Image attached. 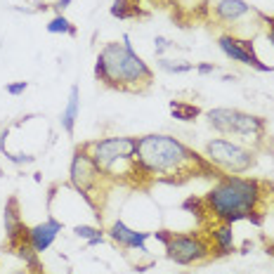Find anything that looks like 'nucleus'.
<instances>
[{
  "instance_id": "obj_1",
  "label": "nucleus",
  "mask_w": 274,
  "mask_h": 274,
  "mask_svg": "<svg viewBox=\"0 0 274 274\" xmlns=\"http://www.w3.org/2000/svg\"><path fill=\"white\" fill-rule=\"evenodd\" d=\"M137 170L140 178L147 182H170V185H182L189 178H213L218 180L220 173L206 156L189 149L185 142H180L173 135H142L137 137L135 151Z\"/></svg>"
},
{
  "instance_id": "obj_2",
  "label": "nucleus",
  "mask_w": 274,
  "mask_h": 274,
  "mask_svg": "<svg viewBox=\"0 0 274 274\" xmlns=\"http://www.w3.org/2000/svg\"><path fill=\"white\" fill-rule=\"evenodd\" d=\"M262 196L265 189L260 180L244 175H220L203 201L208 208V218L225 225H236L241 220H248L251 213L260 211Z\"/></svg>"
},
{
  "instance_id": "obj_3",
  "label": "nucleus",
  "mask_w": 274,
  "mask_h": 274,
  "mask_svg": "<svg viewBox=\"0 0 274 274\" xmlns=\"http://www.w3.org/2000/svg\"><path fill=\"white\" fill-rule=\"evenodd\" d=\"M97 59L104 66L102 85L121 92H144L154 81V71L142 57L135 52L130 43V36L123 33L121 43H107Z\"/></svg>"
},
{
  "instance_id": "obj_4",
  "label": "nucleus",
  "mask_w": 274,
  "mask_h": 274,
  "mask_svg": "<svg viewBox=\"0 0 274 274\" xmlns=\"http://www.w3.org/2000/svg\"><path fill=\"white\" fill-rule=\"evenodd\" d=\"M85 149H88L95 165L104 173L107 180H114V182H118V180L142 182L135 161L137 137L130 135L104 137V140H95V142H85Z\"/></svg>"
},
{
  "instance_id": "obj_5",
  "label": "nucleus",
  "mask_w": 274,
  "mask_h": 274,
  "mask_svg": "<svg viewBox=\"0 0 274 274\" xmlns=\"http://www.w3.org/2000/svg\"><path fill=\"white\" fill-rule=\"evenodd\" d=\"M206 121L220 135H234L248 144H260L267 137V121L265 118L241 109H232V107H215V109L206 111Z\"/></svg>"
},
{
  "instance_id": "obj_6",
  "label": "nucleus",
  "mask_w": 274,
  "mask_h": 274,
  "mask_svg": "<svg viewBox=\"0 0 274 274\" xmlns=\"http://www.w3.org/2000/svg\"><path fill=\"white\" fill-rule=\"evenodd\" d=\"M203 156L225 175H244L258 163L255 149L241 142H234V140H225V137L208 140L203 147Z\"/></svg>"
},
{
  "instance_id": "obj_7",
  "label": "nucleus",
  "mask_w": 274,
  "mask_h": 274,
  "mask_svg": "<svg viewBox=\"0 0 274 274\" xmlns=\"http://www.w3.org/2000/svg\"><path fill=\"white\" fill-rule=\"evenodd\" d=\"M104 180H107L104 173L95 165L92 156L85 149V144L76 147L74 156H71V163H68V182H71V187L81 194L83 199L88 201V206L92 211H97V203L92 199V194L97 192V187L102 185Z\"/></svg>"
},
{
  "instance_id": "obj_8",
  "label": "nucleus",
  "mask_w": 274,
  "mask_h": 274,
  "mask_svg": "<svg viewBox=\"0 0 274 274\" xmlns=\"http://www.w3.org/2000/svg\"><path fill=\"white\" fill-rule=\"evenodd\" d=\"M163 248H165V258L173 260L175 265H180V267L199 265V262H206L213 255L211 239H208V234H201V232H185V234L173 232L170 241Z\"/></svg>"
},
{
  "instance_id": "obj_9",
  "label": "nucleus",
  "mask_w": 274,
  "mask_h": 274,
  "mask_svg": "<svg viewBox=\"0 0 274 274\" xmlns=\"http://www.w3.org/2000/svg\"><path fill=\"white\" fill-rule=\"evenodd\" d=\"M218 48L220 52L227 57V59H232L236 64H244V66H251L255 71H260V74H272L274 68L269 64H265L260 57L255 55V52H248L244 45H241V38L234 33H222L218 38Z\"/></svg>"
},
{
  "instance_id": "obj_10",
  "label": "nucleus",
  "mask_w": 274,
  "mask_h": 274,
  "mask_svg": "<svg viewBox=\"0 0 274 274\" xmlns=\"http://www.w3.org/2000/svg\"><path fill=\"white\" fill-rule=\"evenodd\" d=\"M3 225H5V248L7 253H14V248L19 246L21 241H26L28 234V225L21 220L19 213V199L17 196H10L5 203V211H3Z\"/></svg>"
},
{
  "instance_id": "obj_11",
  "label": "nucleus",
  "mask_w": 274,
  "mask_h": 274,
  "mask_svg": "<svg viewBox=\"0 0 274 274\" xmlns=\"http://www.w3.org/2000/svg\"><path fill=\"white\" fill-rule=\"evenodd\" d=\"M109 239L116 246L125 248V251H137V253H147V239H151V232H140L132 229L123 222V220H114L111 227L107 229Z\"/></svg>"
},
{
  "instance_id": "obj_12",
  "label": "nucleus",
  "mask_w": 274,
  "mask_h": 274,
  "mask_svg": "<svg viewBox=\"0 0 274 274\" xmlns=\"http://www.w3.org/2000/svg\"><path fill=\"white\" fill-rule=\"evenodd\" d=\"M62 229H64V222H62V220H57L55 215H48V220H45V222L28 227L26 241L31 244V248H33L36 253L43 255L50 246H52V244H55L57 234L62 232Z\"/></svg>"
},
{
  "instance_id": "obj_13",
  "label": "nucleus",
  "mask_w": 274,
  "mask_h": 274,
  "mask_svg": "<svg viewBox=\"0 0 274 274\" xmlns=\"http://www.w3.org/2000/svg\"><path fill=\"white\" fill-rule=\"evenodd\" d=\"M213 14L222 24H236V21L255 14V10L248 5L246 0H218L213 5Z\"/></svg>"
},
{
  "instance_id": "obj_14",
  "label": "nucleus",
  "mask_w": 274,
  "mask_h": 274,
  "mask_svg": "<svg viewBox=\"0 0 274 274\" xmlns=\"http://www.w3.org/2000/svg\"><path fill=\"white\" fill-rule=\"evenodd\" d=\"M208 239H211V248H213V258H225V255L234 253V232L232 225L218 222L208 229Z\"/></svg>"
},
{
  "instance_id": "obj_15",
  "label": "nucleus",
  "mask_w": 274,
  "mask_h": 274,
  "mask_svg": "<svg viewBox=\"0 0 274 274\" xmlns=\"http://www.w3.org/2000/svg\"><path fill=\"white\" fill-rule=\"evenodd\" d=\"M81 116V88L78 85H71L68 88V99H66V107L62 109V116H59V125L62 130L66 132L68 137L76 132V121Z\"/></svg>"
},
{
  "instance_id": "obj_16",
  "label": "nucleus",
  "mask_w": 274,
  "mask_h": 274,
  "mask_svg": "<svg viewBox=\"0 0 274 274\" xmlns=\"http://www.w3.org/2000/svg\"><path fill=\"white\" fill-rule=\"evenodd\" d=\"M168 107H170L173 118H175V121H182V123H192V121H196V118L201 116V107L182 102V99H170Z\"/></svg>"
},
{
  "instance_id": "obj_17",
  "label": "nucleus",
  "mask_w": 274,
  "mask_h": 274,
  "mask_svg": "<svg viewBox=\"0 0 274 274\" xmlns=\"http://www.w3.org/2000/svg\"><path fill=\"white\" fill-rule=\"evenodd\" d=\"M14 255H19L21 262H24V267H28L33 274H43L41 255H38L33 248H31V244H28V241H21L19 246L14 248Z\"/></svg>"
},
{
  "instance_id": "obj_18",
  "label": "nucleus",
  "mask_w": 274,
  "mask_h": 274,
  "mask_svg": "<svg viewBox=\"0 0 274 274\" xmlns=\"http://www.w3.org/2000/svg\"><path fill=\"white\" fill-rule=\"evenodd\" d=\"M48 33H52V36H59V33L62 36H76L78 33V28H76L64 14H55V17L48 21Z\"/></svg>"
},
{
  "instance_id": "obj_19",
  "label": "nucleus",
  "mask_w": 274,
  "mask_h": 274,
  "mask_svg": "<svg viewBox=\"0 0 274 274\" xmlns=\"http://www.w3.org/2000/svg\"><path fill=\"white\" fill-rule=\"evenodd\" d=\"M111 17H116V19H130V17H137L140 10H137L135 3L130 0H114V5L109 7Z\"/></svg>"
},
{
  "instance_id": "obj_20",
  "label": "nucleus",
  "mask_w": 274,
  "mask_h": 274,
  "mask_svg": "<svg viewBox=\"0 0 274 274\" xmlns=\"http://www.w3.org/2000/svg\"><path fill=\"white\" fill-rule=\"evenodd\" d=\"M156 66L161 68V71H165V74H189V71L194 68V64H189V62H175V59L158 57Z\"/></svg>"
},
{
  "instance_id": "obj_21",
  "label": "nucleus",
  "mask_w": 274,
  "mask_h": 274,
  "mask_svg": "<svg viewBox=\"0 0 274 274\" xmlns=\"http://www.w3.org/2000/svg\"><path fill=\"white\" fill-rule=\"evenodd\" d=\"M182 208H185L187 213L196 215L199 220H206V218H208V208H206L203 196H187V199L182 201Z\"/></svg>"
},
{
  "instance_id": "obj_22",
  "label": "nucleus",
  "mask_w": 274,
  "mask_h": 274,
  "mask_svg": "<svg viewBox=\"0 0 274 274\" xmlns=\"http://www.w3.org/2000/svg\"><path fill=\"white\" fill-rule=\"evenodd\" d=\"M74 234L78 236V239H92V236H97V234H104L102 227H95V225H76L74 227Z\"/></svg>"
},
{
  "instance_id": "obj_23",
  "label": "nucleus",
  "mask_w": 274,
  "mask_h": 274,
  "mask_svg": "<svg viewBox=\"0 0 274 274\" xmlns=\"http://www.w3.org/2000/svg\"><path fill=\"white\" fill-rule=\"evenodd\" d=\"M26 90H28V83L26 81H14V83H7V85H5V92H7V95H12V97L24 95Z\"/></svg>"
},
{
  "instance_id": "obj_24",
  "label": "nucleus",
  "mask_w": 274,
  "mask_h": 274,
  "mask_svg": "<svg viewBox=\"0 0 274 274\" xmlns=\"http://www.w3.org/2000/svg\"><path fill=\"white\" fill-rule=\"evenodd\" d=\"M170 48H173V43L168 38H163V36H156L154 38V52H156V57H163V52Z\"/></svg>"
},
{
  "instance_id": "obj_25",
  "label": "nucleus",
  "mask_w": 274,
  "mask_h": 274,
  "mask_svg": "<svg viewBox=\"0 0 274 274\" xmlns=\"http://www.w3.org/2000/svg\"><path fill=\"white\" fill-rule=\"evenodd\" d=\"M215 71H218V66H215V64H211V62L196 64V74H199V76H211V74H215Z\"/></svg>"
},
{
  "instance_id": "obj_26",
  "label": "nucleus",
  "mask_w": 274,
  "mask_h": 274,
  "mask_svg": "<svg viewBox=\"0 0 274 274\" xmlns=\"http://www.w3.org/2000/svg\"><path fill=\"white\" fill-rule=\"evenodd\" d=\"M170 236H173V232L170 229H156V232H151V239H156V241H161V244H168L170 241Z\"/></svg>"
},
{
  "instance_id": "obj_27",
  "label": "nucleus",
  "mask_w": 274,
  "mask_h": 274,
  "mask_svg": "<svg viewBox=\"0 0 274 274\" xmlns=\"http://www.w3.org/2000/svg\"><path fill=\"white\" fill-rule=\"evenodd\" d=\"M71 3H74V0H57V3H55L52 7H55V12H57V14H62L64 10H66V7L71 5Z\"/></svg>"
},
{
  "instance_id": "obj_28",
  "label": "nucleus",
  "mask_w": 274,
  "mask_h": 274,
  "mask_svg": "<svg viewBox=\"0 0 274 274\" xmlns=\"http://www.w3.org/2000/svg\"><path fill=\"white\" fill-rule=\"evenodd\" d=\"M88 244V248H95V246H99V244H104V234H97V236H92V239H88L85 241Z\"/></svg>"
},
{
  "instance_id": "obj_29",
  "label": "nucleus",
  "mask_w": 274,
  "mask_h": 274,
  "mask_svg": "<svg viewBox=\"0 0 274 274\" xmlns=\"http://www.w3.org/2000/svg\"><path fill=\"white\" fill-rule=\"evenodd\" d=\"M267 41H269V45L274 48V26H269V31H267Z\"/></svg>"
},
{
  "instance_id": "obj_30",
  "label": "nucleus",
  "mask_w": 274,
  "mask_h": 274,
  "mask_svg": "<svg viewBox=\"0 0 274 274\" xmlns=\"http://www.w3.org/2000/svg\"><path fill=\"white\" fill-rule=\"evenodd\" d=\"M10 274H33V272L28 267H24V269H14V272H10Z\"/></svg>"
},
{
  "instance_id": "obj_31",
  "label": "nucleus",
  "mask_w": 274,
  "mask_h": 274,
  "mask_svg": "<svg viewBox=\"0 0 274 274\" xmlns=\"http://www.w3.org/2000/svg\"><path fill=\"white\" fill-rule=\"evenodd\" d=\"M222 81H225V83H232V81H236V76H222Z\"/></svg>"
}]
</instances>
